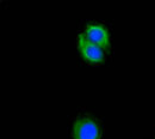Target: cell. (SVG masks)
Masks as SVG:
<instances>
[{
    "label": "cell",
    "instance_id": "3957f363",
    "mask_svg": "<svg viewBox=\"0 0 155 139\" xmlns=\"http://www.w3.org/2000/svg\"><path fill=\"white\" fill-rule=\"evenodd\" d=\"M77 43L80 57L85 62L97 65V64H101L105 61L106 52L100 46L85 39L81 34L78 36Z\"/></svg>",
    "mask_w": 155,
    "mask_h": 139
},
{
    "label": "cell",
    "instance_id": "6da1fadb",
    "mask_svg": "<svg viewBox=\"0 0 155 139\" xmlns=\"http://www.w3.org/2000/svg\"><path fill=\"white\" fill-rule=\"evenodd\" d=\"M103 121L88 110L79 112L69 126L71 139H103Z\"/></svg>",
    "mask_w": 155,
    "mask_h": 139
},
{
    "label": "cell",
    "instance_id": "7a4b0ae2",
    "mask_svg": "<svg viewBox=\"0 0 155 139\" xmlns=\"http://www.w3.org/2000/svg\"><path fill=\"white\" fill-rule=\"evenodd\" d=\"M85 39L100 46L106 53L111 49V34L109 28L99 22H91L86 24L85 29L80 33Z\"/></svg>",
    "mask_w": 155,
    "mask_h": 139
},
{
    "label": "cell",
    "instance_id": "277c9868",
    "mask_svg": "<svg viewBox=\"0 0 155 139\" xmlns=\"http://www.w3.org/2000/svg\"><path fill=\"white\" fill-rule=\"evenodd\" d=\"M154 139H155V131H154Z\"/></svg>",
    "mask_w": 155,
    "mask_h": 139
}]
</instances>
